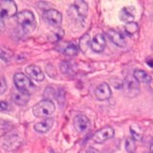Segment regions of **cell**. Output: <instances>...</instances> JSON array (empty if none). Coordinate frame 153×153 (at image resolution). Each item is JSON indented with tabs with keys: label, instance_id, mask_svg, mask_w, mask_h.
I'll return each mask as SVG.
<instances>
[{
	"label": "cell",
	"instance_id": "obj_28",
	"mask_svg": "<svg viewBox=\"0 0 153 153\" xmlns=\"http://www.w3.org/2000/svg\"><path fill=\"white\" fill-rule=\"evenodd\" d=\"M87 153H99L96 149H94V148H90V149H88Z\"/></svg>",
	"mask_w": 153,
	"mask_h": 153
},
{
	"label": "cell",
	"instance_id": "obj_13",
	"mask_svg": "<svg viewBox=\"0 0 153 153\" xmlns=\"http://www.w3.org/2000/svg\"><path fill=\"white\" fill-rule=\"evenodd\" d=\"M91 49L96 53H102L105 48V38L102 33H98L91 41Z\"/></svg>",
	"mask_w": 153,
	"mask_h": 153
},
{
	"label": "cell",
	"instance_id": "obj_27",
	"mask_svg": "<svg viewBox=\"0 0 153 153\" xmlns=\"http://www.w3.org/2000/svg\"><path fill=\"white\" fill-rule=\"evenodd\" d=\"M60 68H61V71L63 72V73H67L69 70V63L66 61L62 62V63L60 64Z\"/></svg>",
	"mask_w": 153,
	"mask_h": 153
},
{
	"label": "cell",
	"instance_id": "obj_4",
	"mask_svg": "<svg viewBox=\"0 0 153 153\" xmlns=\"http://www.w3.org/2000/svg\"><path fill=\"white\" fill-rule=\"evenodd\" d=\"M21 137L16 132H9L5 134L0 139V146H1L5 150L12 151L16 149L17 147L21 145Z\"/></svg>",
	"mask_w": 153,
	"mask_h": 153
},
{
	"label": "cell",
	"instance_id": "obj_7",
	"mask_svg": "<svg viewBox=\"0 0 153 153\" xmlns=\"http://www.w3.org/2000/svg\"><path fill=\"white\" fill-rule=\"evenodd\" d=\"M123 87L124 89L126 95H127L128 97H135L140 92V85L139 82L135 79L134 76H129L126 79L124 82L123 83Z\"/></svg>",
	"mask_w": 153,
	"mask_h": 153
},
{
	"label": "cell",
	"instance_id": "obj_10",
	"mask_svg": "<svg viewBox=\"0 0 153 153\" xmlns=\"http://www.w3.org/2000/svg\"><path fill=\"white\" fill-rule=\"evenodd\" d=\"M74 126L78 132H86L90 127V121L85 115H76L74 118Z\"/></svg>",
	"mask_w": 153,
	"mask_h": 153
},
{
	"label": "cell",
	"instance_id": "obj_1",
	"mask_svg": "<svg viewBox=\"0 0 153 153\" xmlns=\"http://www.w3.org/2000/svg\"><path fill=\"white\" fill-rule=\"evenodd\" d=\"M16 21L19 26V29L24 33H30L36 30V20L33 13L31 11H22L17 13Z\"/></svg>",
	"mask_w": 153,
	"mask_h": 153
},
{
	"label": "cell",
	"instance_id": "obj_29",
	"mask_svg": "<svg viewBox=\"0 0 153 153\" xmlns=\"http://www.w3.org/2000/svg\"><path fill=\"white\" fill-rule=\"evenodd\" d=\"M152 61H153L152 59H150V60H148V61H147V63L149 64V65H151V67H153V62H152Z\"/></svg>",
	"mask_w": 153,
	"mask_h": 153
},
{
	"label": "cell",
	"instance_id": "obj_6",
	"mask_svg": "<svg viewBox=\"0 0 153 153\" xmlns=\"http://www.w3.org/2000/svg\"><path fill=\"white\" fill-rule=\"evenodd\" d=\"M17 13V6L12 0L0 1V19L13 17Z\"/></svg>",
	"mask_w": 153,
	"mask_h": 153
},
{
	"label": "cell",
	"instance_id": "obj_25",
	"mask_svg": "<svg viewBox=\"0 0 153 153\" xmlns=\"http://www.w3.org/2000/svg\"><path fill=\"white\" fill-rule=\"evenodd\" d=\"M7 89V84L6 80L4 78H0V95H2Z\"/></svg>",
	"mask_w": 153,
	"mask_h": 153
},
{
	"label": "cell",
	"instance_id": "obj_8",
	"mask_svg": "<svg viewBox=\"0 0 153 153\" xmlns=\"http://www.w3.org/2000/svg\"><path fill=\"white\" fill-rule=\"evenodd\" d=\"M43 18H44V20L49 24V25L56 27V28L59 27L62 22L61 13L55 9H50L45 11L44 13H43Z\"/></svg>",
	"mask_w": 153,
	"mask_h": 153
},
{
	"label": "cell",
	"instance_id": "obj_22",
	"mask_svg": "<svg viewBox=\"0 0 153 153\" xmlns=\"http://www.w3.org/2000/svg\"><path fill=\"white\" fill-rule=\"evenodd\" d=\"M130 132L132 135V139L133 140H141L142 138V130L141 128L137 126V129H136V124H133V126H131L130 127Z\"/></svg>",
	"mask_w": 153,
	"mask_h": 153
},
{
	"label": "cell",
	"instance_id": "obj_18",
	"mask_svg": "<svg viewBox=\"0 0 153 153\" xmlns=\"http://www.w3.org/2000/svg\"><path fill=\"white\" fill-rule=\"evenodd\" d=\"M120 18L121 20L123 22H133L134 18H135V14H134V12L132 11L131 8L129 7H124L122 9V11L120 12Z\"/></svg>",
	"mask_w": 153,
	"mask_h": 153
},
{
	"label": "cell",
	"instance_id": "obj_19",
	"mask_svg": "<svg viewBox=\"0 0 153 153\" xmlns=\"http://www.w3.org/2000/svg\"><path fill=\"white\" fill-rule=\"evenodd\" d=\"M91 46V40H90V36L88 33H85L83 36H81L80 40H79V48L81 52L85 53L87 51V49Z\"/></svg>",
	"mask_w": 153,
	"mask_h": 153
},
{
	"label": "cell",
	"instance_id": "obj_24",
	"mask_svg": "<svg viewBox=\"0 0 153 153\" xmlns=\"http://www.w3.org/2000/svg\"><path fill=\"white\" fill-rule=\"evenodd\" d=\"M53 36L51 37L52 38V41H59L60 40L62 37H63L64 36V32L63 30H61V29H57L56 31H55L54 33H53Z\"/></svg>",
	"mask_w": 153,
	"mask_h": 153
},
{
	"label": "cell",
	"instance_id": "obj_16",
	"mask_svg": "<svg viewBox=\"0 0 153 153\" xmlns=\"http://www.w3.org/2000/svg\"><path fill=\"white\" fill-rule=\"evenodd\" d=\"M12 98H13V100L16 104H18V105H25L29 102L30 95L25 93V92H22V91L17 90V91H16V92L13 93Z\"/></svg>",
	"mask_w": 153,
	"mask_h": 153
},
{
	"label": "cell",
	"instance_id": "obj_2",
	"mask_svg": "<svg viewBox=\"0 0 153 153\" xmlns=\"http://www.w3.org/2000/svg\"><path fill=\"white\" fill-rule=\"evenodd\" d=\"M56 106L54 102L50 100H42L39 102L33 105V113L36 117L38 118H46L49 117L55 112Z\"/></svg>",
	"mask_w": 153,
	"mask_h": 153
},
{
	"label": "cell",
	"instance_id": "obj_12",
	"mask_svg": "<svg viewBox=\"0 0 153 153\" xmlns=\"http://www.w3.org/2000/svg\"><path fill=\"white\" fill-rule=\"evenodd\" d=\"M26 74L28 75V76H30L31 79H35L36 81H42L45 79L44 73L42 72V70L36 65H29L27 66V68L25 69Z\"/></svg>",
	"mask_w": 153,
	"mask_h": 153
},
{
	"label": "cell",
	"instance_id": "obj_20",
	"mask_svg": "<svg viewBox=\"0 0 153 153\" xmlns=\"http://www.w3.org/2000/svg\"><path fill=\"white\" fill-rule=\"evenodd\" d=\"M78 52H79L78 46H76L75 43H69L63 50V54L69 56H74L78 54Z\"/></svg>",
	"mask_w": 153,
	"mask_h": 153
},
{
	"label": "cell",
	"instance_id": "obj_5",
	"mask_svg": "<svg viewBox=\"0 0 153 153\" xmlns=\"http://www.w3.org/2000/svg\"><path fill=\"white\" fill-rule=\"evenodd\" d=\"M13 82L16 84L17 90L25 92L27 94H32L36 89V86L31 81L30 78L22 73H16L13 76Z\"/></svg>",
	"mask_w": 153,
	"mask_h": 153
},
{
	"label": "cell",
	"instance_id": "obj_14",
	"mask_svg": "<svg viewBox=\"0 0 153 153\" xmlns=\"http://www.w3.org/2000/svg\"><path fill=\"white\" fill-rule=\"evenodd\" d=\"M106 35L115 45H117L119 47H124L126 45V38H124V36L121 33H119L115 30H108L106 32Z\"/></svg>",
	"mask_w": 153,
	"mask_h": 153
},
{
	"label": "cell",
	"instance_id": "obj_9",
	"mask_svg": "<svg viewBox=\"0 0 153 153\" xmlns=\"http://www.w3.org/2000/svg\"><path fill=\"white\" fill-rule=\"evenodd\" d=\"M115 131L111 126H104L94 134L93 141L97 143H102L114 137Z\"/></svg>",
	"mask_w": 153,
	"mask_h": 153
},
{
	"label": "cell",
	"instance_id": "obj_17",
	"mask_svg": "<svg viewBox=\"0 0 153 153\" xmlns=\"http://www.w3.org/2000/svg\"><path fill=\"white\" fill-rule=\"evenodd\" d=\"M133 76L138 82H143V83H150L151 82V76L149 74H147L146 71L137 69L134 71Z\"/></svg>",
	"mask_w": 153,
	"mask_h": 153
},
{
	"label": "cell",
	"instance_id": "obj_30",
	"mask_svg": "<svg viewBox=\"0 0 153 153\" xmlns=\"http://www.w3.org/2000/svg\"><path fill=\"white\" fill-rule=\"evenodd\" d=\"M149 150H150V153H153V143L150 146V148H149Z\"/></svg>",
	"mask_w": 153,
	"mask_h": 153
},
{
	"label": "cell",
	"instance_id": "obj_15",
	"mask_svg": "<svg viewBox=\"0 0 153 153\" xmlns=\"http://www.w3.org/2000/svg\"><path fill=\"white\" fill-rule=\"evenodd\" d=\"M54 126V119L52 118H47L42 120V121L38 122L35 124V130L36 132H39V133H46L50 130V129L53 127Z\"/></svg>",
	"mask_w": 153,
	"mask_h": 153
},
{
	"label": "cell",
	"instance_id": "obj_11",
	"mask_svg": "<svg viewBox=\"0 0 153 153\" xmlns=\"http://www.w3.org/2000/svg\"><path fill=\"white\" fill-rule=\"evenodd\" d=\"M111 89L109 85L105 82L100 83L95 89V96L99 100H106L111 97Z\"/></svg>",
	"mask_w": 153,
	"mask_h": 153
},
{
	"label": "cell",
	"instance_id": "obj_3",
	"mask_svg": "<svg viewBox=\"0 0 153 153\" xmlns=\"http://www.w3.org/2000/svg\"><path fill=\"white\" fill-rule=\"evenodd\" d=\"M87 13H88V5L86 2L82 1V0L75 1L68 10V13L70 17L78 21H82L86 17V16H87Z\"/></svg>",
	"mask_w": 153,
	"mask_h": 153
},
{
	"label": "cell",
	"instance_id": "obj_26",
	"mask_svg": "<svg viewBox=\"0 0 153 153\" xmlns=\"http://www.w3.org/2000/svg\"><path fill=\"white\" fill-rule=\"evenodd\" d=\"M9 107H10V105L7 102H0V112L7 111Z\"/></svg>",
	"mask_w": 153,
	"mask_h": 153
},
{
	"label": "cell",
	"instance_id": "obj_23",
	"mask_svg": "<svg viewBox=\"0 0 153 153\" xmlns=\"http://www.w3.org/2000/svg\"><path fill=\"white\" fill-rule=\"evenodd\" d=\"M126 150L129 152V153H133L136 149V146H135V142L132 138H128L126 140Z\"/></svg>",
	"mask_w": 153,
	"mask_h": 153
},
{
	"label": "cell",
	"instance_id": "obj_31",
	"mask_svg": "<svg viewBox=\"0 0 153 153\" xmlns=\"http://www.w3.org/2000/svg\"><path fill=\"white\" fill-rule=\"evenodd\" d=\"M152 51H153V44H152Z\"/></svg>",
	"mask_w": 153,
	"mask_h": 153
},
{
	"label": "cell",
	"instance_id": "obj_21",
	"mask_svg": "<svg viewBox=\"0 0 153 153\" xmlns=\"http://www.w3.org/2000/svg\"><path fill=\"white\" fill-rule=\"evenodd\" d=\"M139 29V26L136 22H129V23H126V25H124V30H126V33H128V35H134Z\"/></svg>",
	"mask_w": 153,
	"mask_h": 153
}]
</instances>
